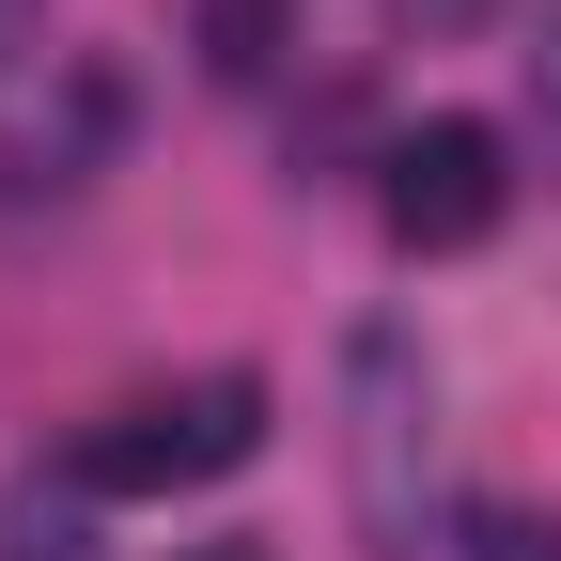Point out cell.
<instances>
[{
    "label": "cell",
    "instance_id": "cell-7",
    "mask_svg": "<svg viewBox=\"0 0 561 561\" xmlns=\"http://www.w3.org/2000/svg\"><path fill=\"white\" fill-rule=\"evenodd\" d=\"M530 110H546V140H561V0H546V47H530Z\"/></svg>",
    "mask_w": 561,
    "mask_h": 561
},
{
    "label": "cell",
    "instance_id": "cell-3",
    "mask_svg": "<svg viewBox=\"0 0 561 561\" xmlns=\"http://www.w3.org/2000/svg\"><path fill=\"white\" fill-rule=\"evenodd\" d=\"M500 203H515V140H500V125L437 110V125H405V140H390V187H375V219H390V250H405V265H437V250H483V234H500Z\"/></svg>",
    "mask_w": 561,
    "mask_h": 561
},
{
    "label": "cell",
    "instance_id": "cell-8",
    "mask_svg": "<svg viewBox=\"0 0 561 561\" xmlns=\"http://www.w3.org/2000/svg\"><path fill=\"white\" fill-rule=\"evenodd\" d=\"M405 16H483V0H405Z\"/></svg>",
    "mask_w": 561,
    "mask_h": 561
},
{
    "label": "cell",
    "instance_id": "cell-4",
    "mask_svg": "<svg viewBox=\"0 0 561 561\" xmlns=\"http://www.w3.org/2000/svg\"><path fill=\"white\" fill-rule=\"evenodd\" d=\"M453 561H561V515H530V500H468V515H453Z\"/></svg>",
    "mask_w": 561,
    "mask_h": 561
},
{
    "label": "cell",
    "instance_id": "cell-1",
    "mask_svg": "<svg viewBox=\"0 0 561 561\" xmlns=\"http://www.w3.org/2000/svg\"><path fill=\"white\" fill-rule=\"evenodd\" d=\"M265 453V375H187V390H140L110 421H79L62 483L79 500H172V483H219Z\"/></svg>",
    "mask_w": 561,
    "mask_h": 561
},
{
    "label": "cell",
    "instance_id": "cell-9",
    "mask_svg": "<svg viewBox=\"0 0 561 561\" xmlns=\"http://www.w3.org/2000/svg\"><path fill=\"white\" fill-rule=\"evenodd\" d=\"M187 561H250V546H187Z\"/></svg>",
    "mask_w": 561,
    "mask_h": 561
},
{
    "label": "cell",
    "instance_id": "cell-2",
    "mask_svg": "<svg viewBox=\"0 0 561 561\" xmlns=\"http://www.w3.org/2000/svg\"><path fill=\"white\" fill-rule=\"evenodd\" d=\"M343 405H359V453H343L359 546L375 561H421V453H437V375H421V343L405 328H359V343H343Z\"/></svg>",
    "mask_w": 561,
    "mask_h": 561
},
{
    "label": "cell",
    "instance_id": "cell-5",
    "mask_svg": "<svg viewBox=\"0 0 561 561\" xmlns=\"http://www.w3.org/2000/svg\"><path fill=\"white\" fill-rule=\"evenodd\" d=\"M280 62V0H203V79H265Z\"/></svg>",
    "mask_w": 561,
    "mask_h": 561
},
{
    "label": "cell",
    "instance_id": "cell-6",
    "mask_svg": "<svg viewBox=\"0 0 561 561\" xmlns=\"http://www.w3.org/2000/svg\"><path fill=\"white\" fill-rule=\"evenodd\" d=\"M0 530H16V546H0V561H79V530H62V515H47V483H32V500H16V515H0Z\"/></svg>",
    "mask_w": 561,
    "mask_h": 561
}]
</instances>
